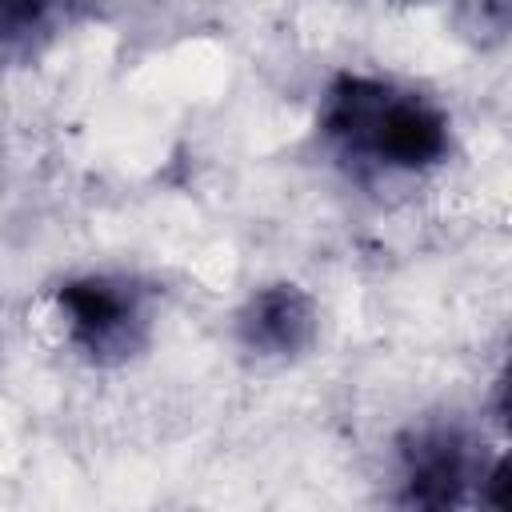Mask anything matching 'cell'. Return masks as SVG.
<instances>
[{
  "mask_svg": "<svg viewBox=\"0 0 512 512\" xmlns=\"http://www.w3.org/2000/svg\"><path fill=\"white\" fill-rule=\"evenodd\" d=\"M468 480V456L456 432H424L412 448H404V484L408 504L444 508L460 500V488Z\"/></svg>",
  "mask_w": 512,
  "mask_h": 512,
  "instance_id": "obj_3",
  "label": "cell"
},
{
  "mask_svg": "<svg viewBox=\"0 0 512 512\" xmlns=\"http://www.w3.org/2000/svg\"><path fill=\"white\" fill-rule=\"evenodd\" d=\"M324 128L348 148L392 168H424L448 148V124L432 104L360 76H344L328 92Z\"/></svg>",
  "mask_w": 512,
  "mask_h": 512,
  "instance_id": "obj_1",
  "label": "cell"
},
{
  "mask_svg": "<svg viewBox=\"0 0 512 512\" xmlns=\"http://www.w3.org/2000/svg\"><path fill=\"white\" fill-rule=\"evenodd\" d=\"M44 12V0H0V36L28 32Z\"/></svg>",
  "mask_w": 512,
  "mask_h": 512,
  "instance_id": "obj_5",
  "label": "cell"
},
{
  "mask_svg": "<svg viewBox=\"0 0 512 512\" xmlns=\"http://www.w3.org/2000/svg\"><path fill=\"white\" fill-rule=\"evenodd\" d=\"M60 308L68 316L72 340L88 356H124L132 348V336L140 328V304L136 292L116 280H72L60 288Z\"/></svg>",
  "mask_w": 512,
  "mask_h": 512,
  "instance_id": "obj_2",
  "label": "cell"
},
{
  "mask_svg": "<svg viewBox=\"0 0 512 512\" xmlns=\"http://www.w3.org/2000/svg\"><path fill=\"white\" fill-rule=\"evenodd\" d=\"M240 336L248 348L264 352V356H288L300 352L312 340V304L304 292L280 284L260 292L248 312L240 316Z\"/></svg>",
  "mask_w": 512,
  "mask_h": 512,
  "instance_id": "obj_4",
  "label": "cell"
}]
</instances>
